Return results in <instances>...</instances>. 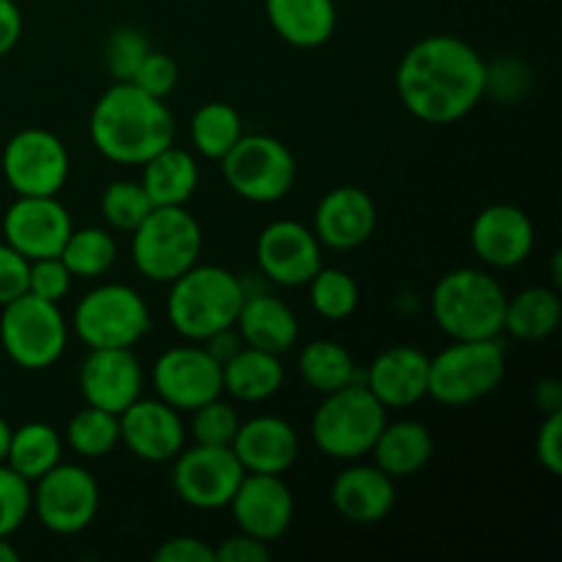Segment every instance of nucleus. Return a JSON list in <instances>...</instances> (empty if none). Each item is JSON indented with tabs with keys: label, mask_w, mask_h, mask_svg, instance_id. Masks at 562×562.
I'll use <instances>...</instances> for the list:
<instances>
[{
	"label": "nucleus",
	"mask_w": 562,
	"mask_h": 562,
	"mask_svg": "<svg viewBox=\"0 0 562 562\" xmlns=\"http://www.w3.org/2000/svg\"><path fill=\"white\" fill-rule=\"evenodd\" d=\"M486 66L470 42L434 33L412 44L398 60L395 91L423 124H456L486 97Z\"/></svg>",
	"instance_id": "f257e3e1"
},
{
	"label": "nucleus",
	"mask_w": 562,
	"mask_h": 562,
	"mask_svg": "<svg viewBox=\"0 0 562 562\" xmlns=\"http://www.w3.org/2000/svg\"><path fill=\"white\" fill-rule=\"evenodd\" d=\"M93 148L115 165H143L176 137L173 113L165 99L148 97L130 80L113 82L97 99L88 119Z\"/></svg>",
	"instance_id": "f03ea898"
},
{
	"label": "nucleus",
	"mask_w": 562,
	"mask_h": 562,
	"mask_svg": "<svg viewBox=\"0 0 562 562\" xmlns=\"http://www.w3.org/2000/svg\"><path fill=\"white\" fill-rule=\"evenodd\" d=\"M168 285V322L192 344L234 327L247 294L245 283L234 272L214 263H195Z\"/></svg>",
	"instance_id": "7ed1b4c3"
},
{
	"label": "nucleus",
	"mask_w": 562,
	"mask_h": 562,
	"mask_svg": "<svg viewBox=\"0 0 562 562\" xmlns=\"http://www.w3.org/2000/svg\"><path fill=\"white\" fill-rule=\"evenodd\" d=\"M508 294L497 278L483 269L459 267L434 285L431 313L450 340L499 338Z\"/></svg>",
	"instance_id": "20e7f679"
},
{
	"label": "nucleus",
	"mask_w": 562,
	"mask_h": 562,
	"mask_svg": "<svg viewBox=\"0 0 562 562\" xmlns=\"http://www.w3.org/2000/svg\"><path fill=\"white\" fill-rule=\"evenodd\" d=\"M387 423V409L362 382L324 395L313 412L311 437L324 456L335 461H357L371 453L379 431Z\"/></svg>",
	"instance_id": "39448f33"
},
{
	"label": "nucleus",
	"mask_w": 562,
	"mask_h": 562,
	"mask_svg": "<svg viewBox=\"0 0 562 562\" xmlns=\"http://www.w3.org/2000/svg\"><path fill=\"white\" fill-rule=\"evenodd\" d=\"M203 250L201 223L184 206H154L132 231V261L151 283H173Z\"/></svg>",
	"instance_id": "423d86ee"
},
{
	"label": "nucleus",
	"mask_w": 562,
	"mask_h": 562,
	"mask_svg": "<svg viewBox=\"0 0 562 562\" xmlns=\"http://www.w3.org/2000/svg\"><path fill=\"white\" fill-rule=\"evenodd\" d=\"M505 368L499 338L453 340L428 362V395L442 406L475 404L503 384Z\"/></svg>",
	"instance_id": "0eeeda50"
},
{
	"label": "nucleus",
	"mask_w": 562,
	"mask_h": 562,
	"mask_svg": "<svg viewBox=\"0 0 562 562\" xmlns=\"http://www.w3.org/2000/svg\"><path fill=\"white\" fill-rule=\"evenodd\" d=\"M71 327L88 349H135L151 329V313L132 285L104 283L77 302Z\"/></svg>",
	"instance_id": "6e6552de"
},
{
	"label": "nucleus",
	"mask_w": 562,
	"mask_h": 562,
	"mask_svg": "<svg viewBox=\"0 0 562 562\" xmlns=\"http://www.w3.org/2000/svg\"><path fill=\"white\" fill-rule=\"evenodd\" d=\"M0 311V346L14 366L47 371L64 357L69 327L55 302L22 294Z\"/></svg>",
	"instance_id": "1a4fd4ad"
},
{
	"label": "nucleus",
	"mask_w": 562,
	"mask_h": 562,
	"mask_svg": "<svg viewBox=\"0 0 562 562\" xmlns=\"http://www.w3.org/2000/svg\"><path fill=\"white\" fill-rule=\"evenodd\" d=\"M220 170L231 190L250 203H278L294 190L296 157L272 135H241L220 159Z\"/></svg>",
	"instance_id": "9d476101"
},
{
	"label": "nucleus",
	"mask_w": 562,
	"mask_h": 562,
	"mask_svg": "<svg viewBox=\"0 0 562 562\" xmlns=\"http://www.w3.org/2000/svg\"><path fill=\"white\" fill-rule=\"evenodd\" d=\"M99 483L86 467L55 464L33 481V514L55 536H77L88 530L99 514Z\"/></svg>",
	"instance_id": "9b49d317"
},
{
	"label": "nucleus",
	"mask_w": 562,
	"mask_h": 562,
	"mask_svg": "<svg viewBox=\"0 0 562 562\" xmlns=\"http://www.w3.org/2000/svg\"><path fill=\"white\" fill-rule=\"evenodd\" d=\"M0 168L16 195H58L69 179L71 162L55 132L31 126L9 137Z\"/></svg>",
	"instance_id": "f8f14e48"
},
{
	"label": "nucleus",
	"mask_w": 562,
	"mask_h": 562,
	"mask_svg": "<svg viewBox=\"0 0 562 562\" xmlns=\"http://www.w3.org/2000/svg\"><path fill=\"white\" fill-rule=\"evenodd\" d=\"M241 477L245 467L239 464L234 450L198 442L176 456L170 472L176 497L195 510L228 508Z\"/></svg>",
	"instance_id": "ddd939ff"
},
{
	"label": "nucleus",
	"mask_w": 562,
	"mask_h": 562,
	"mask_svg": "<svg viewBox=\"0 0 562 562\" xmlns=\"http://www.w3.org/2000/svg\"><path fill=\"white\" fill-rule=\"evenodd\" d=\"M151 384L165 404L192 412L223 395V366L203 346H173L154 362Z\"/></svg>",
	"instance_id": "4468645a"
},
{
	"label": "nucleus",
	"mask_w": 562,
	"mask_h": 562,
	"mask_svg": "<svg viewBox=\"0 0 562 562\" xmlns=\"http://www.w3.org/2000/svg\"><path fill=\"white\" fill-rule=\"evenodd\" d=\"M258 269L267 280L283 289H300L311 283L313 274L324 267L322 241L313 228L296 220H274L258 234L256 241Z\"/></svg>",
	"instance_id": "2eb2a0df"
},
{
	"label": "nucleus",
	"mask_w": 562,
	"mask_h": 562,
	"mask_svg": "<svg viewBox=\"0 0 562 562\" xmlns=\"http://www.w3.org/2000/svg\"><path fill=\"white\" fill-rule=\"evenodd\" d=\"M71 228V214L58 195H16L3 214V241L27 261L60 256Z\"/></svg>",
	"instance_id": "dca6fc26"
},
{
	"label": "nucleus",
	"mask_w": 562,
	"mask_h": 562,
	"mask_svg": "<svg viewBox=\"0 0 562 562\" xmlns=\"http://www.w3.org/2000/svg\"><path fill=\"white\" fill-rule=\"evenodd\" d=\"M121 442L146 464H168L187 448L181 412L162 398H137L119 415Z\"/></svg>",
	"instance_id": "f3484780"
},
{
	"label": "nucleus",
	"mask_w": 562,
	"mask_h": 562,
	"mask_svg": "<svg viewBox=\"0 0 562 562\" xmlns=\"http://www.w3.org/2000/svg\"><path fill=\"white\" fill-rule=\"evenodd\" d=\"M228 508L239 532L272 543L283 538L294 521V494L280 475L245 472Z\"/></svg>",
	"instance_id": "a211bd4d"
},
{
	"label": "nucleus",
	"mask_w": 562,
	"mask_h": 562,
	"mask_svg": "<svg viewBox=\"0 0 562 562\" xmlns=\"http://www.w3.org/2000/svg\"><path fill=\"white\" fill-rule=\"evenodd\" d=\"M470 241L475 256L486 267L514 269L530 258L536 247V225L527 217L525 209L514 203H492L477 212Z\"/></svg>",
	"instance_id": "6ab92c4d"
},
{
	"label": "nucleus",
	"mask_w": 562,
	"mask_h": 562,
	"mask_svg": "<svg viewBox=\"0 0 562 562\" xmlns=\"http://www.w3.org/2000/svg\"><path fill=\"white\" fill-rule=\"evenodd\" d=\"M80 393L88 406L121 415L143 393V368L132 349H88L80 366Z\"/></svg>",
	"instance_id": "aec40b11"
},
{
	"label": "nucleus",
	"mask_w": 562,
	"mask_h": 562,
	"mask_svg": "<svg viewBox=\"0 0 562 562\" xmlns=\"http://www.w3.org/2000/svg\"><path fill=\"white\" fill-rule=\"evenodd\" d=\"M376 228V203L362 187L344 184L329 190L313 214V234L329 250H357Z\"/></svg>",
	"instance_id": "412c9836"
},
{
	"label": "nucleus",
	"mask_w": 562,
	"mask_h": 562,
	"mask_svg": "<svg viewBox=\"0 0 562 562\" xmlns=\"http://www.w3.org/2000/svg\"><path fill=\"white\" fill-rule=\"evenodd\" d=\"M431 357L415 346H393L382 351L362 373V384L376 395L384 409H406L428 395Z\"/></svg>",
	"instance_id": "4be33fe9"
},
{
	"label": "nucleus",
	"mask_w": 562,
	"mask_h": 562,
	"mask_svg": "<svg viewBox=\"0 0 562 562\" xmlns=\"http://www.w3.org/2000/svg\"><path fill=\"white\" fill-rule=\"evenodd\" d=\"M231 450L245 472L283 475L300 459V434L283 417L261 415L239 423Z\"/></svg>",
	"instance_id": "5701e85b"
},
{
	"label": "nucleus",
	"mask_w": 562,
	"mask_h": 562,
	"mask_svg": "<svg viewBox=\"0 0 562 562\" xmlns=\"http://www.w3.org/2000/svg\"><path fill=\"white\" fill-rule=\"evenodd\" d=\"M329 499L346 521L371 527L393 514L395 481L376 464H355L335 477Z\"/></svg>",
	"instance_id": "b1692460"
},
{
	"label": "nucleus",
	"mask_w": 562,
	"mask_h": 562,
	"mask_svg": "<svg viewBox=\"0 0 562 562\" xmlns=\"http://www.w3.org/2000/svg\"><path fill=\"white\" fill-rule=\"evenodd\" d=\"M234 329L245 346L272 355H285L300 338V322L283 300L274 294H250V291L245 294Z\"/></svg>",
	"instance_id": "393cba45"
},
{
	"label": "nucleus",
	"mask_w": 562,
	"mask_h": 562,
	"mask_svg": "<svg viewBox=\"0 0 562 562\" xmlns=\"http://www.w3.org/2000/svg\"><path fill=\"white\" fill-rule=\"evenodd\" d=\"M263 11L272 31L300 49L322 47L338 27L335 0H263Z\"/></svg>",
	"instance_id": "a878e982"
},
{
	"label": "nucleus",
	"mask_w": 562,
	"mask_h": 562,
	"mask_svg": "<svg viewBox=\"0 0 562 562\" xmlns=\"http://www.w3.org/2000/svg\"><path fill=\"white\" fill-rule=\"evenodd\" d=\"M371 456L379 470L387 472L393 481H401V477H412L426 470L434 456V437L420 420L384 423Z\"/></svg>",
	"instance_id": "bb28decb"
},
{
	"label": "nucleus",
	"mask_w": 562,
	"mask_h": 562,
	"mask_svg": "<svg viewBox=\"0 0 562 562\" xmlns=\"http://www.w3.org/2000/svg\"><path fill=\"white\" fill-rule=\"evenodd\" d=\"M140 168V187L146 190L151 206H184L195 195L201 181L195 157L173 143L148 157Z\"/></svg>",
	"instance_id": "cd10ccee"
},
{
	"label": "nucleus",
	"mask_w": 562,
	"mask_h": 562,
	"mask_svg": "<svg viewBox=\"0 0 562 562\" xmlns=\"http://www.w3.org/2000/svg\"><path fill=\"white\" fill-rule=\"evenodd\" d=\"M285 382V368L280 355L241 346L231 360L223 362V393L241 404H261L280 393Z\"/></svg>",
	"instance_id": "c85d7f7f"
},
{
	"label": "nucleus",
	"mask_w": 562,
	"mask_h": 562,
	"mask_svg": "<svg viewBox=\"0 0 562 562\" xmlns=\"http://www.w3.org/2000/svg\"><path fill=\"white\" fill-rule=\"evenodd\" d=\"M560 318L562 302L558 291L547 289V285H532L516 296H508L503 333L527 340V344H538L558 333Z\"/></svg>",
	"instance_id": "c756f323"
},
{
	"label": "nucleus",
	"mask_w": 562,
	"mask_h": 562,
	"mask_svg": "<svg viewBox=\"0 0 562 562\" xmlns=\"http://www.w3.org/2000/svg\"><path fill=\"white\" fill-rule=\"evenodd\" d=\"M64 456V439L58 428L49 423H25L20 428H11L9 450H5V467L25 477L27 483L38 481L44 472L60 464Z\"/></svg>",
	"instance_id": "7c9ffc66"
},
{
	"label": "nucleus",
	"mask_w": 562,
	"mask_h": 562,
	"mask_svg": "<svg viewBox=\"0 0 562 562\" xmlns=\"http://www.w3.org/2000/svg\"><path fill=\"white\" fill-rule=\"evenodd\" d=\"M300 373L311 390L318 395H329L349 384L362 382V371L346 346L329 338H318L307 344L300 355Z\"/></svg>",
	"instance_id": "2f4dec72"
},
{
	"label": "nucleus",
	"mask_w": 562,
	"mask_h": 562,
	"mask_svg": "<svg viewBox=\"0 0 562 562\" xmlns=\"http://www.w3.org/2000/svg\"><path fill=\"white\" fill-rule=\"evenodd\" d=\"M190 135L192 146L201 157L220 162L245 135V126H241L239 110L231 108L228 102H206L192 115Z\"/></svg>",
	"instance_id": "473e14b6"
},
{
	"label": "nucleus",
	"mask_w": 562,
	"mask_h": 562,
	"mask_svg": "<svg viewBox=\"0 0 562 562\" xmlns=\"http://www.w3.org/2000/svg\"><path fill=\"white\" fill-rule=\"evenodd\" d=\"M115 258H119V245H115L113 234L108 228H71L69 239H66L64 250H60V261L66 263L75 278H102L113 269Z\"/></svg>",
	"instance_id": "72a5a7b5"
},
{
	"label": "nucleus",
	"mask_w": 562,
	"mask_h": 562,
	"mask_svg": "<svg viewBox=\"0 0 562 562\" xmlns=\"http://www.w3.org/2000/svg\"><path fill=\"white\" fill-rule=\"evenodd\" d=\"M119 415L99 409V406L86 404V409L71 415L69 426H66V445L80 459H104L119 448Z\"/></svg>",
	"instance_id": "f704fd0d"
},
{
	"label": "nucleus",
	"mask_w": 562,
	"mask_h": 562,
	"mask_svg": "<svg viewBox=\"0 0 562 562\" xmlns=\"http://www.w3.org/2000/svg\"><path fill=\"white\" fill-rule=\"evenodd\" d=\"M311 305L327 322H346L360 307V285L349 272L335 267H322L307 283Z\"/></svg>",
	"instance_id": "c9c22d12"
},
{
	"label": "nucleus",
	"mask_w": 562,
	"mask_h": 562,
	"mask_svg": "<svg viewBox=\"0 0 562 562\" xmlns=\"http://www.w3.org/2000/svg\"><path fill=\"white\" fill-rule=\"evenodd\" d=\"M151 209L154 206L140 181L130 179L110 181L102 192V201H99V212H102L108 228L121 231V234H132Z\"/></svg>",
	"instance_id": "e433bc0d"
},
{
	"label": "nucleus",
	"mask_w": 562,
	"mask_h": 562,
	"mask_svg": "<svg viewBox=\"0 0 562 562\" xmlns=\"http://www.w3.org/2000/svg\"><path fill=\"white\" fill-rule=\"evenodd\" d=\"M148 49H151V44H148L146 33L137 31V27L132 25L115 27V31L108 36V42H104V49H102L104 69H108V75L113 77L115 82L130 80V77L135 75L137 64L146 58Z\"/></svg>",
	"instance_id": "4c0bfd02"
},
{
	"label": "nucleus",
	"mask_w": 562,
	"mask_h": 562,
	"mask_svg": "<svg viewBox=\"0 0 562 562\" xmlns=\"http://www.w3.org/2000/svg\"><path fill=\"white\" fill-rule=\"evenodd\" d=\"M239 415L231 404L214 398L209 404L192 409V439L198 445H217V448H231L236 431H239Z\"/></svg>",
	"instance_id": "58836bf2"
},
{
	"label": "nucleus",
	"mask_w": 562,
	"mask_h": 562,
	"mask_svg": "<svg viewBox=\"0 0 562 562\" xmlns=\"http://www.w3.org/2000/svg\"><path fill=\"white\" fill-rule=\"evenodd\" d=\"M33 508V483L0 464V538H11Z\"/></svg>",
	"instance_id": "ea45409f"
},
{
	"label": "nucleus",
	"mask_w": 562,
	"mask_h": 562,
	"mask_svg": "<svg viewBox=\"0 0 562 562\" xmlns=\"http://www.w3.org/2000/svg\"><path fill=\"white\" fill-rule=\"evenodd\" d=\"M130 82L140 88V91H146L148 97L168 99L176 91V86H179V66H176V60L168 53L151 47L146 53V58L137 64Z\"/></svg>",
	"instance_id": "a19ab883"
},
{
	"label": "nucleus",
	"mask_w": 562,
	"mask_h": 562,
	"mask_svg": "<svg viewBox=\"0 0 562 562\" xmlns=\"http://www.w3.org/2000/svg\"><path fill=\"white\" fill-rule=\"evenodd\" d=\"M71 280H75V274L66 269L60 256L36 258V261H31V269H27V294L58 305L71 291Z\"/></svg>",
	"instance_id": "79ce46f5"
},
{
	"label": "nucleus",
	"mask_w": 562,
	"mask_h": 562,
	"mask_svg": "<svg viewBox=\"0 0 562 562\" xmlns=\"http://www.w3.org/2000/svg\"><path fill=\"white\" fill-rule=\"evenodd\" d=\"M27 269L31 261L11 245L0 241V307L27 294Z\"/></svg>",
	"instance_id": "37998d69"
},
{
	"label": "nucleus",
	"mask_w": 562,
	"mask_h": 562,
	"mask_svg": "<svg viewBox=\"0 0 562 562\" xmlns=\"http://www.w3.org/2000/svg\"><path fill=\"white\" fill-rule=\"evenodd\" d=\"M536 456L549 475H562V409L543 417L536 437Z\"/></svg>",
	"instance_id": "c03bdc74"
},
{
	"label": "nucleus",
	"mask_w": 562,
	"mask_h": 562,
	"mask_svg": "<svg viewBox=\"0 0 562 562\" xmlns=\"http://www.w3.org/2000/svg\"><path fill=\"white\" fill-rule=\"evenodd\" d=\"M154 562H217L214 549L195 536L168 538L162 547L154 552Z\"/></svg>",
	"instance_id": "a18cd8bd"
},
{
	"label": "nucleus",
	"mask_w": 562,
	"mask_h": 562,
	"mask_svg": "<svg viewBox=\"0 0 562 562\" xmlns=\"http://www.w3.org/2000/svg\"><path fill=\"white\" fill-rule=\"evenodd\" d=\"M525 82L527 69L519 60H503L497 66H486V93H497L503 99H519Z\"/></svg>",
	"instance_id": "49530a36"
},
{
	"label": "nucleus",
	"mask_w": 562,
	"mask_h": 562,
	"mask_svg": "<svg viewBox=\"0 0 562 562\" xmlns=\"http://www.w3.org/2000/svg\"><path fill=\"white\" fill-rule=\"evenodd\" d=\"M269 543L261 538H252L247 532L231 536L214 549V560L217 562H263L269 560Z\"/></svg>",
	"instance_id": "de8ad7c7"
},
{
	"label": "nucleus",
	"mask_w": 562,
	"mask_h": 562,
	"mask_svg": "<svg viewBox=\"0 0 562 562\" xmlns=\"http://www.w3.org/2000/svg\"><path fill=\"white\" fill-rule=\"evenodd\" d=\"M22 36V11L14 0H0V58L16 47Z\"/></svg>",
	"instance_id": "09e8293b"
},
{
	"label": "nucleus",
	"mask_w": 562,
	"mask_h": 562,
	"mask_svg": "<svg viewBox=\"0 0 562 562\" xmlns=\"http://www.w3.org/2000/svg\"><path fill=\"white\" fill-rule=\"evenodd\" d=\"M201 346L214 357V360L220 362V366H223V362L231 360V357H234L245 344H241L239 333H236L234 327H228V329H220V333L209 335L206 340H201Z\"/></svg>",
	"instance_id": "8fccbe9b"
},
{
	"label": "nucleus",
	"mask_w": 562,
	"mask_h": 562,
	"mask_svg": "<svg viewBox=\"0 0 562 562\" xmlns=\"http://www.w3.org/2000/svg\"><path fill=\"white\" fill-rule=\"evenodd\" d=\"M532 398H536V406L549 415V412L562 409V382L554 376L538 379L536 387H532Z\"/></svg>",
	"instance_id": "3c124183"
},
{
	"label": "nucleus",
	"mask_w": 562,
	"mask_h": 562,
	"mask_svg": "<svg viewBox=\"0 0 562 562\" xmlns=\"http://www.w3.org/2000/svg\"><path fill=\"white\" fill-rule=\"evenodd\" d=\"M0 562H20V552L14 543H9V538H0Z\"/></svg>",
	"instance_id": "603ef678"
},
{
	"label": "nucleus",
	"mask_w": 562,
	"mask_h": 562,
	"mask_svg": "<svg viewBox=\"0 0 562 562\" xmlns=\"http://www.w3.org/2000/svg\"><path fill=\"white\" fill-rule=\"evenodd\" d=\"M9 439H11V426L0 417V464H5V450H9Z\"/></svg>",
	"instance_id": "864d4df0"
}]
</instances>
